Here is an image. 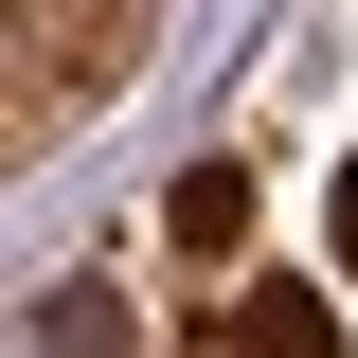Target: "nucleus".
Returning a JSON list of instances; mask_svg holds the SVG:
<instances>
[{
    "label": "nucleus",
    "instance_id": "obj_1",
    "mask_svg": "<svg viewBox=\"0 0 358 358\" xmlns=\"http://www.w3.org/2000/svg\"><path fill=\"white\" fill-rule=\"evenodd\" d=\"M233 358H322V305H305V287H251V322H233Z\"/></svg>",
    "mask_w": 358,
    "mask_h": 358
},
{
    "label": "nucleus",
    "instance_id": "obj_2",
    "mask_svg": "<svg viewBox=\"0 0 358 358\" xmlns=\"http://www.w3.org/2000/svg\"><path fill=\"white\" fill-rule=\"evenodd\" d=\"M179 233H197V251H233V233H251V179H233V162H215V179H179Z\"/></svg>",
    "mask_w": 358,
    "mask_h": 358
},
{
    "label": "nucleus",
    "instance_id": "obj_3",
    "mask_svg": "<svg viewBox=\"0 0 358 358\" xmlns=\"http://www.w3.org/2000/svg\"><path fill=\"white\" fill-rule=\"evenodd\" d=\"M341 251H358V179H341Z\"/></svg>",
    "mask_w": 358,
    "mask_h": 358
}]
</instances>
